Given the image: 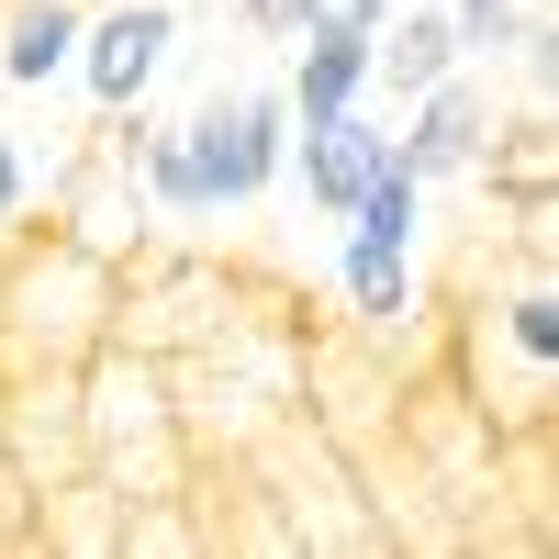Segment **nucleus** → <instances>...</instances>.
<instances>
[{"mask_svg": "<svg viewBox=\"0 0 559 559\" xmlns=\"http://www.w3.org/2000/svg\"><path fill=\"white\" fill-rule=\"evenodd\" d=\"M471 179H481L492 202H537L548 179H559V123H548V102H526L515 123H492V146H481Z\"/></svg>", "mask_w": 559, "mask_h": 559, "instance_id": "nucleus-7", "label": "nucleus"}, {"mask_svg": "<svg viewBox=\"0 0 559 559\" xmlns=\"http://www.w3.org/2000/svg\"><path fill=\"white\" fill-rule=\"evenodd\" d=\"M236 23H247L258 45H292V34L313 23V0H236Z\"/></svg>", "mask_w": 559, "mask_h": 559, "instance_id": "nucleus-12", "label": "nucleus"}, {"mask_svg": "<svg viewBox=\"0 0 559 559\" xmlns=\"http://www.w3.org/2000/svg\"><path fill=\"white\" fill-rule=\"evenodd\" d=\"M280 57H292V68H280V102H292V123H324V112L369 102V34H358V23H302Z\"/></svg>", "mask_w": 559, "mask_h": 559, "instance_id": "nucleus-5", "label": "nucleus"}, {"mask_svg": "<svg viewBox=\"0 0 559 559\" xmlns=\"http://www.w3.org/2000/svg\"><path fill=\"white\" fill-rule=\"evenodd\" d=\"M481 146H492V90L471 79V68H448L437 90H414L403 102V134H392V157L426 179V191H448V179H471L481 168Z\"/></svg>", "mask_w": 559, "mask_h": 559, "instance_id": "nucleus-3", "label": "nucleus"}, {"mask_svg": "<svg viewBox=\"0 0 559 559\" xmlns=\"http://www.w3.org/2000/svg\"><path fill=\"white\" fill-rule=\"evenodd\" d=\"M168 57H179V0H102V12L79 23V68L68 79L102 102V123H123V112H146Z\"/></svg>", "mask_w": 559, "mask_h": 559, "instance_id": "nucleus-2", "label": "nucleus"}, {"mask_svg": "<svg viewBox=\"0 0 559 559\" xmlns=\"http://www.w3.org/2000/svg\"><path fill=\"white\" fill-rule=\"evenodd\" d=\"M23 213H34V157L12 146V134H0V247L23 236Z\"/></svg>", "mask_w": 559, "mask_h": 559, "instance_id": "nucleus-11", "label": "nucleus"}, {"mask_svg": "<svg viewBox=\"0 0 559 559\" xmlns=\"http://www.w3.org/2000/svg\"><path fill=\"white\" fill-rule=\"evenodd\" d=\"M336 236H347V247H381V258H414V247H426V179L392 157V168L336 213Z\"/></svg>", "mask_w": 559, "mask_h": 559, "instance_id": "nucleus-8", "label": "nucleus"}, {"mask_svg": "<svg viewBox=\"0 0 559 559\" xmlns=\"http://www.w3.org/2000/svg\"><path fill=\"white\" fill-rule=\"evenodd\" d=\"M392 168V123L369 112V102H347V112H324V123H292V179H302V202L336 224L369 179Z\"/></svg>", "mask_w": 559, "mask_h": 559, "instance_id": "nucleus-4", "label": "nucleus"}, {"mask_svg": "<svg viewBox=\"0 0 559 559\" xmlns=\"http://www.w3.org/2000/svg\"><path fill=\"white\" fill-rule=\"evenodd\" d=\"M515 12H526V0H448V34H459V57H503Z\"/></svg>", "mask_w": 559, "mask_h": 559, "instance_id": "nucleus-10", "label": "nucleus"}, {"mask_svg": "<svg viewBox=\"0 0 559 559\" xmlns=\"http://www.w3.org/2000/svg\"><path fill=\"white\" fill-rule=\"evenodd\" d=\"M79 0H12L0 12V79L12 90H57L68 68H79Z\"/></svg>", "mask_w": 559, "mask_h": 559, "instance_id": "nucleus-6", "label": "nucleus"}, {"mask_svg": "<svg viewBox=\"0 0 559 559\" xmlns=\"http://www.w3.org/2000/svg\"><path fill=\"white\" fill-rule=\"evenodd\" d=\"M336 292H347V313H358V324H381V336H392V324H414V313H426V280H414V258L347 247V236H336Z\"/></svg>", "mask_w": 559, "mask_h": 559, "instance_id": "nucleus-9", "label": "nucleus"}, {"mask_svg": "<svg viewBox=\"0 0 559 559\" xmlns=\"http://www.w3.org/2000/svg\"><path fill=\"white\" fill-rule=\"evenodd\" d=\"M179 134H191V168H202L213 213H247V202H269L292 179V102H280V79L213 90L202 112H179Z\"/></svg>", "mask_w": 559, "mask_h": 559, "instance_id": "nucleus-1", "label": "nucleus"}]
</instances>
